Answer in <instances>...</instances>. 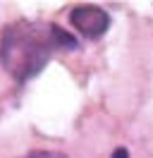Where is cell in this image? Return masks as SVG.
<instances>
[{
    "instance_id": "cell-1",
    "label": "cell",
    "mask_w": 153,
    "mask_h": 158,
    "mask_svg": "<svg viewBox=\"0 0 153 158\" xmlns=\"http://www.w3.org/2000/svg\"><path fill=\"white\" fill-rule=\"evenodd\" d=\"M55 50L60 48L53 24L46 27L31 19H19L10 24L0 36V65L14 81L24 84L46 67Z\"/></svg>"
},
{
    "instance_id": "cell-2",
    "label": "cell",
    "mask_w": 153,
    "mask_h": 158,
    "mask_svg": "<svg viewBox=\"0 0 153 158\" xmlns=\"http://www.w3.org/2000/svg\"><path fill=\"white\" fill-rule=\"evenodd\" d=\"M69 22L81 36L98 39L110 27V15L101 7H93V5H81V7H74L69 12Z\"/></svg>"
},
{
    "instance_id": "cell-3",
    "label": "cell",
    "mask_w": 153,
    "mask_h": 158,
    "mask_svg": "<svg viewBox=\"0 0 153 158\" xmlns=\"http://www.w3.org/2000/svg\"><path fill=\"white\" fill-rule=\"evenodd\" d=\"M53 34H55L57 48H65V50H72V48H76V39L72 36V34H67L65 29H60L57 24H53Z\"/></svg>"
},
{
    "instance_id": "cell-4",
    "label": "cell",
    "mask_w": 153,
    "mask_h": 158,
    "mask_svg": "<svg viewBox=\"0 0 153 158\" xmlns=\"http://www.w3.org/2000/svg\"><path fill=\"white\" fill-rule=\"evenodd\" d=\"M27 158H67L65 153H55V151H34Z\"/></svg>"
},
{
    "instance_id": "cell-5",
    "label": "cell",
    "mask_w": 153,
    "mask_h": 158,
    "mask_svg": "<svg viewBox=\"0 0 153 158\" xmlns=\"http://www.w3.org/2000/svg\"><path fill=\"white\" fill-rule=\"evenodd\" d=\"M113 158H129V153H127V148H115Z\"/></svg>"
}]
</instances>
